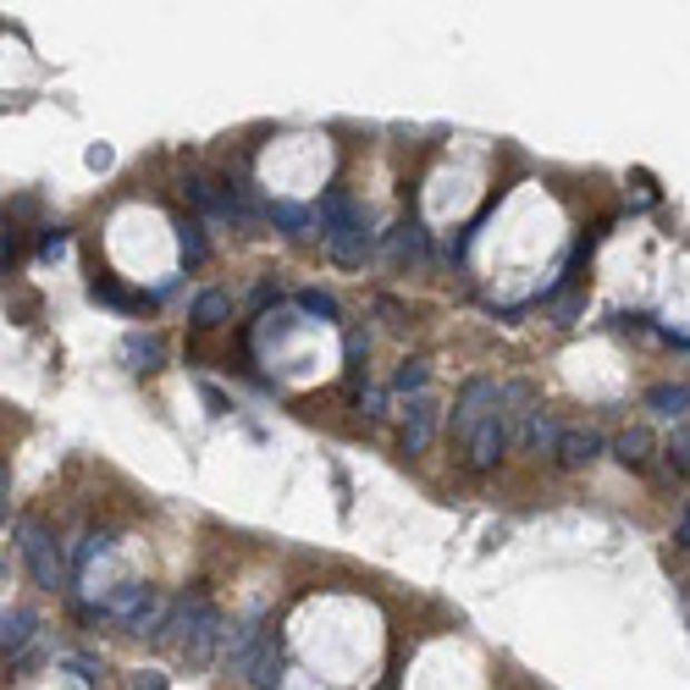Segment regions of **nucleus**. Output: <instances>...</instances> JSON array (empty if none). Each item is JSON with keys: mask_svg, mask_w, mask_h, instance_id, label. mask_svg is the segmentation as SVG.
Segmentation results:
<instances>
[{"mask_svg": "<svg viewBox=\"0 0 690 690\" xmlns=\"http://www.w3.org/2000/svg\"><path fill=\"white\" fill-rule=\"evenodd\" d=\"M221 635H227V619H221V608H216L210 597H199V591L177 597V602H171V619H166V630H160V641H177V652H183L188 663H210Z\"/></svg>", "mask_w": 690, "mask_h": 690, "instance_id": "1", "label": "nucleus"}, {"mask_svg": "<svg viewBox=\"0 0 690 690\" xmlns=\"http://www.w3.org/2000/svg\"><path fill=\"white\" fill-rule=\"evenodd\" d=\"M17 548L28 558L39 591H67V585H72V558H61V548L50 542V531H39V525L22 520V525H17Z\"/></svg>", "mask_w": 690, "mask_h": 690, "instance_id": "2", "label": "nucleus"}, {"mask_svg": "<svg viewBox=\"0 0 690 690\" xmlns=\"http://www.w3.org/2000/svg\"><path fill=\"white\" fill-rule=\"evenodd\" d=\"M497 404H503V393H497V382H486V376H470L464 382V393H459V404H453V431L470 442L492 414H497Z\"/></svg>", "mask_w": 690, "mask_h": 690, "instance_id": "3", "label": "nucleus"}, {"mask_svg": "<svg viewBox=\"0 0 690 690\" xmlns=\"http://www.w3.org/2000/svg\"><path fill=\"white\" fill-rule=\"evenodd\" d=\"M509 436H514V425L503 420V410L492 414L475 436H470V470H497V459H503V447H509Z\"/></svg>", "mask_w": 690, "mask_h": 690, "instance_id": "4", "label": "nucleus"}, {"mask_svg": "<svg viewBox=\"0 0 690 690\" xmlns=\"http://www.w3.org/2000/svg\"><path fill=\"white\" fill-rule=\"evenodd\" d=\"M602 431H591V425H574V431H563V442H558V459L569 464V470H580V464H591V459H602Z\"/></svg>", "mask_w": 690, "mask_h": 690, "instance_id": "5", "label": "nucleus"}, {"mask_svg": "<svg viewBox=\"0 0 690 690\" xmlns=\"http://www.w3.org/2000/svg\"><path fill=\"white\" fill-rule=\"evenodd\" d=\"M33 635H39V619L28 608H6V619H0V652L6 658H22Z\"/></svg>", "mask_w": 690, "mask_h": 690, "instance_id": "6", "label": "nucleus"}, {"mask_svg": "<svg viewBox=\"0 0 690 690\" xmlns=\"http://www.w3.org/2000/svg\"><path fill=\"white\" fill-rule=\"evenodd\" d=\"M425 249H431V244H425V227H420V221H398L393 238H387V255H393L398 266H425Z\"/></svg>", "mask_w": 690, "mask_h": 690, "instance_id": "7", "label": "nucleus"}, {"mask_svg": "<svg viewBox=\"0 0 690 690\" xmlns=\"http://www.w3.org/2000/svg\"><path fill=\"white\" fill-rule=\"evenodd\" d=\"M431 431H436V404H431V398H414L410 420H404V453H410V459L431 447Z\"/></svg>", "mask_w": 690, "mask_h": 690, "instance_id": "8", "label": "nucleus"}, {"mask_svg": "<svg viewBox=\"0 0 690 690\" xmlns=\"http://www.w3.org/2000/svg\"><path fill=\"white\" fill-rule=\"evenodd\" d=\"M315 221H321L326 238H332V233H348V227H365V216L348 205V194H326V199L315 205Z\"/></svg>", "mask_w": 690, "mask_h": 690, "instance_id": "9", "label": "nucleus"}, {"mask_svg": "<svg viewBox=\"0 0 690 690\" xmlns=\"http://www.w3.org/2000/svg\"><path fill=\"white\" fill-rule=\"evenodd\" d=\"M326 255H332L337 266H348V272H354V266H365V255H371V233H365V227L332 233V238H326Z\"/></svg>", "mask_w": 690, "mask_h": 690, "instance_id": "10", "label": "nucleus"}, {"mask_svg": "<svg viewBox=\"0 0 690 690\" xmlns=\"http://www.w3.org/2000/svg\"><path fill=\"white\" fill-rule=\"evenodd\" d=\"M520 442H525V453H558V442H563V425L552 420V414H531L525 425H520Z\"/></svg>", "mask_w": 690, "mask_h": 690, "instance_id": "11", "label": "nucleus"}, {"mask_svg": "<svg viewBox=\"0 0 690 690\" xmlns=\"http://www.w3.org/2000/svg\"><path fill=\"white\" fill-rule=\"evenodd\" d=\"M122 359H128V371H160V359H166V348H160V337H144V332H134L128 343H122Z\"/></svg>", "mask_w": 690, "mask_h": 690, "instance_id": "12", "label": "nucleus"}, {"mask_svg": "<svg viewBox=\"0 0 690 690\" xmlns=\"http://www.w3.org/2000/svg\"><path fill=\"white\" fill-rule=\"evenodd\" d=\"M647 410L652 414H669V420H680L690 410V387L686 382H658L652 393H647Z\"/></svg>", "mask_w": 690, "mask_h": 690, "instance_id": "13", "label": "nucleus"}, {"mask_svg": "<svg viewBox=\"0 0 690 690\" xmlns=\"http://www.w3.org/2000/svg\"><path fill=\"white\" fill-rule=\"evenodd\" d=\"M177 255H183L188 272L210 260V244H205V227H199V221H177Z\"/></svg>", "mask_w": 690, "mask_h": 690, "instance_id": "14", "label": "nucleus"}, {"mask_svg": "<svg viewBox=\"0 0 690 690\" xmlns=\"http://www.w3.org/2000/svg\"><path fill=\"white\" fill-rule=\"evenodd\" d=\"M276 680H282V641H266L260 647V658H255V669H249V686L255 690H276Z\"/></svg>", "mask_w": 690, "mask_h": 690, "instance_id": "15", "label": "nucleus"}, {"mask_svg": "<svg viewBox=\"0 0 690 690\" xmlns=\"http://www.w3.org/2000/svg\"><path fill=\"white\" fill-rule=\"evenodd\" d=\"M111 552V536L106 531H89V536H78V548H72V574H89L100 558Z\"/></svg>", "mask_w": 690, "mask_h": 690, "instance_id": "16", "label": "nucleus"}, {"mask_svg": "<svg viewBox=\"0 0 690 690\" xmlns=\"http://www.w3.org/2000/svg\"><path fill=\"white\" fill-rule=\"evenodd\" d=\"M227 315H233V298H227V293H216V287H210V293H199V298H194V326H221Z\"/></svg>", "mask_w": 690, "mask_h": 690, "instance_id": "17", "label": "nucleus"}, {"mask_svg": "<svg viewBox=\"0 0 690 690\" xmlns=\"http://www.w3.org/2000/svg\"><path fill=\"white\" fill-rule=\"evenodd\" d=\"M613 459L630 464V470H641V464L652 459V436H647V431H624V436L613 442Z\"/></svg>", "mask_w": 690, "mask_h": 690, "instance_id": "18", "label": "nucleus"}, {"mask_svg": "<svg viewBox=\"0 0 690 690\" xmlns=\"http://www.w3.org/2000/svg\"><path fill=\"white\" fill-rule=\"evenodd\" d=\"M298 309H304V315H321V321H337V298L321 293V287H304V293H298Z\"/></svg>", "mask_w": 690, "mask_h": 690, "instance_id": "19", "label": "nucleus"}, {"mask_svg": "<svg viewBox=\"0 0 690 690\" xmlns=\"http://www.w3.org/2000/svg\"><path fill=\"white\" fill-rule=\"evenodd\" d=\"M425 382H431V365H425V359H410V365L398 371V382H393V387H398V393H420Z\"/></svg>", "mask_w": 690, "mask_h": 690, "instance_id": "20", "label": "nucleus"}, {"mask_svg": "<svg viewBox=\"0 0 690 690\" xmlns=\"http://www.w3.org/2000/svg\"><path fill=\"white\" fill-rule=\"evenodd\" d=\"M272 221L287 227V233H304V227H309V210H304V205H272Z\"/></svg>", "mask_w": 690, "mask_h": 690, "instance_id": "21", "label": "nucleus"}, {"mask_svg": "<svg viewBox=\"0 0 690 690\" xmlns=\"http://www.w3.org/2000/svg\"><path fill=\"white\" fill-rule=\"evenodd\" d=\"M67 249H72V238H67L61 227H50V233L39 238V260H67Z\"/></svg>", "mask_w": 690, "mask_h": 690, "instance_id": "22", "label": "nucleus"}, {"mask_svg": "<svg viewBox=\"0 0 690 690\" xmlns=\"http://www.w3.org/2000/svg\"><path fill=\"white\" fill-rule=\"evenodd\" d=\"M287 332H293V315H282V309H276V315H266V332H260V343H282Z\"/></svg>", "mask_w": 690, "mask_h": 690, "instance_id": "23", "label": "nucleus"}, {"mask_svg": "<svg viewBox=\"0 0 690 690\" xmlns=\"http://www.w3.org/2000/svg\"><path fill=\"white\" fill-rule=\"evenodd\" d=\"M359 410L371 414V420H382V414H387V393H382V387H365V393H359Z\"/></svg>", "mask_w": 690, "mask_h": 690, "instance_id": "24", "label": "nucleus"}, {"mask_svg": "<svg viewBox=\"0 0 690 690\" xmlns=\"http://www.w3.org/2000/svg\"><path fill=\"white\" fill-rule=\"evenodd\" d=\"M67 669H72V674H78L83 686H100V674H106V669H100V663H89V658H72Z\"/></svg>", "mask_w": 690, "mask_h": 690, "instance_id": "25", "label": "nucleus"}, {"mask_svg": "<svg viewBox=\"0 0 690 690\" xmlns=\"http://www.w3.org/2000/svg\"><path fill=\"white\" fill-rule=\"evenodd\" d=\"M552 309H558V326H574V315H580L585 304H580V298H558Z\"/></svg>", "mask_w": 690, "mask_h": 690, "instance_id": "26", "label": "nucleus"}, {"mask_svg": "<svg viewBox=\"0 0 690 690\" xmlns=\"http://www.w3.org/2000/svg\"><path fill=\"white\" fill-rule=\"evenodd\" d=\"M134 690H166V680L155 669H144V674H134Z\"/></svg>", "mask_w": 690, "mask_h": 690, "instance_id": "27", "label": "nucleus"}, {"mask_svg": "<svg viewBox=\"0 0 690 690\" xmlns=\"http://www.w3.org/2000/svg\"><path fill=\"white\" fill-rule=\"evenodd\" d=\"M674 542H680V548L690 552V503H686V509H680V536H674Z\"/></svg>", "mask_w": 690, "mask_h": 690, "instance_id": "28", "label": "nucleus"}, {"mask_svg": "<svg viewBox=\"0 0 690 690\" xmlns=\"http://www.w3.org/2000/svg\"><path fill=\"white\" fill-rule=\"evenodd\" d=\"M89 166H95V171H100V166H111V149H106V144H95V149H89Z\"/></svg>", "mask_w": 690, "mask_h": 690, "instance_id": "29", "label": "nucleus"}]
</instances>
